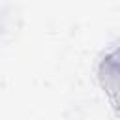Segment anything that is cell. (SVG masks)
I'll return each mask as SVG.
<instances>
[{
    "instance_id": "1",
    "label": "cell",
    "mask_w": 120,
    "mask_h": 120,
    "mask_svg": "<svg viewBox=\"0 0 120 120\" xmlns=\"http://www.w3.org/2000/svg\"><path fill=\"white\" fill-rule=\"evenodd\" d=\"M99 82L109 96L112 107L120 111V45L107 52L99 62Z\"/></svg>"
}]
</instances>
